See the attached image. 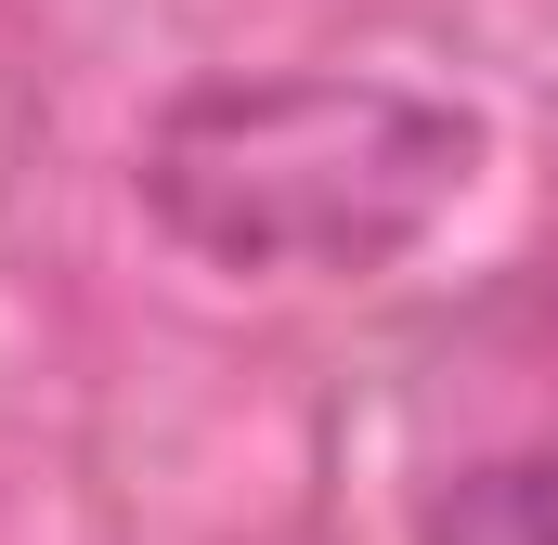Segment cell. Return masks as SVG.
Returning a JSON list of instances; mask_svg holds the SVG:
<instances>
[{
    "instance_id": "cell-1",
    "label": "cell",
    "mask_w": 558,
    "mask_h": 545,
    "mask_svg": "<svg viewBox=\"0 0 558 545\" xmlns=\"http://www.w3.org/2000/svg\"><path fill=\"white\" fill-rule=\"evenodd\" d=\"M481 182V118L403 78H208L143 131V208L221 272H377Z\"/></svg>"
},
{
    "instance_id": "cell-2",
    "label": "cell",
    "mask_w": 558,
    "mask_h": 545,
    "mask_svg": "<svg viewBox=\"0 0 558 545\" xmlns=\"http://www.w3.org/2000/svg\"><path fill=\"white\" fill-rule=\"evenodd\" d=\"M428 545H558V455H494L428 494Z\"/></svg>"
}]
</instances>
